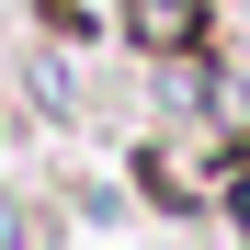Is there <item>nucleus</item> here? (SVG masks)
Segmentation results:
<instances>
[{"mask_svg":"<svg viewBox=\"0 0 250 250\" xmlns=\"http://www.w3.org/2000/svg\"><path fill=\"white\" fill-rule=\"evenodd\" d=\"M137 34H159V46H182V34H193V0H137Z\"/></svg>","mask_w":250,"mask_h":250,"instance_id":"obj_1","label":"nucleus"}]
</instances>
